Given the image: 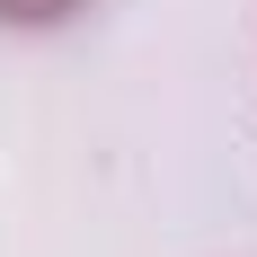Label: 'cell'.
Returning a JSON list of instances; mask_svg holds the SVG:
<instances>
[{
	"label": "cell",
	"instance_id": "cell-1",
	"mask_svg": "<svg viewBox=\"0 0 257 257\" xmlns=\"http://www.w3.org/2000/svg\"><path fill=\"white\" fill-rule=\"evenodd\" d=\"M80 0H0V27H53V18H71Z\"/></svg>",
	"mask_w": 257,
	"mask_h": 257
}]
</instances>
